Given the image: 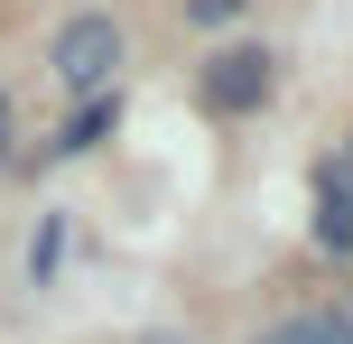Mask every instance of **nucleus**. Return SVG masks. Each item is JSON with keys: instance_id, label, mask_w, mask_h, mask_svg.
Segmentation results:
<instances>
[{"instance_id": "f257e3e1", "label": "nucleus", "mask_w": 353, "mask_h": 344, "mask_svg": "<svg viewBox=\"0 0 353 344\" xmlns=\"http://www.w3.org/2000/svg\"><path fill=\"white\" fill-rule=\"evenodd\" d=\"M112 74H121V28H112L103 10L65 19V28H56V84L65 93H112Z\"/></svg>"}, {"instance_id": "f03ea898", "label": "nucleus", "mask_w": 353, "mask_h": 344, "mask_svg": "<svg viewBox=\"0 0 353 344\" xmlns=\"http://www.w3.org/2000/svg\"><path fill=\"white\" fill-rule=\"evenodd\" d=\"M205 103H214V112H261V103H270V56H261V47H223V56L205 65Z\"/></svg>"}, {"instance_id": "7ed1b4c3", "label": "nucleus", "mask_w": 353, "mask_h": 344, "mask_svg": "<svg viewBox=\"0 0 353 344\" xmlns=\"http://www.w3.org/2000/svg\"><path fill=\"white\" fill-rule=\"evenodd\" d=\"M261 344H353V316H279Z\"/></svg>"}, {"instance_id": "20e7f679", "label": "nucleus", "mask_w": 353, "mask_h": 344, "mask_svg": "<svg viewBox=\"0 0 353 344\" xmlns=\"http://www.w3.org/2000/svg\"><path fill=\"white\" fill-rule=\"evenodd\" d=\"M195 19H205V28H223V19H242V0H195Z\"/></svg>"}, {"instance_id": "39448f33", "label": "nucleus", "mask_w": 353, "mask_h": 344, "mask_svg": "<svg viewBox=\"0 0 353 344\" xmlns=\"http://www.w3.org/2000/svg\"><path fill=\"white\" fill-rule=\"evenodd\" d=\"M0 168H10V93H0Z\"/></svg>"}]
</instances>
